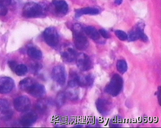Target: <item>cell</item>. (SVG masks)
<instances>
[{"label":"cell","mask_w":161,"mask_h":128,"mask_svg":"<svg viewBox=\"0 0 161 128\" xmlns=\"http://www.w3.org/2000/svg\"><path fill=\"white\" fill-rule=\"evenodd\" d=\"M116 69L121 74H124L127 72L128 70V65L125 61L124 60H119L116 63Z\"/></svg>","instance_id":"20"},{"label":"cell","mask_w":161,"mask_h":128,"mask_svg":"<svg viewBox=\"0 0 161 128\" xmlns=\"http://www.w3.org/2000/svg\"><path fill=\"white\" fill-rule=\"evenodd\" d=\"M14 72L18 76H23L26 75L28 72L27 66L23 64L18 65L14 70Z\"/></svg>","instance_id":"21"},{"label":"cell","mask_w":161,"mask_h":128,"mask_svg":"<svg viewBox=\"0 0 161 128\" xmlns=\"http://www.w3.org/2000/svg\"><path fill=\"white\" fill-rule=\"evenodd\" d=\"M66 93L61 92L58 94L56 98V103L57 106L61 107L65 103L66 99Z\"/></svg>","instance_id":"22"},{"label":"cell","mask_w":161,"mask_h":128,"mask_svg":"<svg viewBox=\"0 0 161 128\" xmlns=\"http://www.w3.org/2000/svg\"><path fill=\"white\" fill-rule=\"evenodd\" d=\"M8 65H9V68H10V69H11L12 71H13L14 72V70L16 67L18 66L17 63L15 61H9V62H8Z\"/></svg>","instance_id":"27"},{"label":"cell","mask_w":161,"mask_h":128,"mask_svg":"<svg viewBox=\"0 0 161 128\" xmlns=\"http://www.w3.org/2000/svg\"><path fill=\"white\" fill-rule=\"evenodd\" d=\"M14 106L18 112L24 113L29 111L31 106V102L27 96H21L14 99Z\"/></svg>","instance_id":"7"},{"label":"cell","mask_w":161,"mask_h":128,"mask_svg":"<svg viewBox=\"0 0 161 128\" xmlns=\"http://www.w3.org/2000/svg\"><path fill=\"white\" fill-rule=\"evenodd\" d=\"M53 5L56 12L60 14H65L68 11L67 3L64 0H53Z\"/></svg>","instance_id":"14"},{"label":"cell","mask_w":161,"mask_h":128,"mask_svg":"<svg viewBox=\"0 0 161 128\" xmlns=\"http://www.w3.org/2000/svg\"><path fill=\"white\" fill-rule=\"evenodd\" d=\"M84 31L87 36L93 40L97 41L100 38V34L95 27L88 26L84 29Z\"/></svg>","instance_id":"15"},{"label":"cell","mask_w":161,"mask_h":128,"mask_svg":"<svg viewBox=\"0 0 161 128\" xmlns=\"http://www.w3.org/2000/svg\"><path fill=\"white\" fill-rule=\"evenodd\" d=\"M73 39L75 47L78 50H86L89 42L85 33L80 24H76L73 28Z\"/></svg>","instance_id":"1"},{"label":"cell","mask_w":161,"mask_h":128,"mask_svg":"<svg viewBox=\"0 0 161 128\" xmlns=\"http://www.w3.org/2000/svg\"><path fill=\"white\" fill-rule=\"evenodd\" d=\"M75 61L78 69L81 71H88L93 67L92 59L85 53L77 54Z\"/></svg>","instance_id":"5"},{"label":"cell","mask_w":161,"mask_h":128,"mask_svg":"<svg viewBox=\"0 0 161 128\" xmlns=\"http://www.w3.org/2000/svg\"><path fill=\"white\" fill-rule=\"evenodd\" d=\"M96 106L99 113L103 115H108L112 110L111 103L103 98H99L96 101Z\"/></svg>","instance_id":"10"},{"label":"cell","mask_w":161,"mask_h":128,"mask_svg":"<svg viewBox=\"0 0 161 128\" xmlns=\"http://www.w3.org/2000/svg\"><path fill=\"white\" fill-rule=\"evenodd\" d=\"M15 82L10 77H5L0 78V93L7 94L11 92L14 88Z\"/></svg>","instance_id":"8"},{"label":"cell","mask_w":161,"mask_h":128,"mask_svg":"<svg viewBox=\"0 0 161 128\" xmlns=\"http://www.w3.org/2000/svg\"><path fill=\"white\" fill-rule=\"evenodd\" d=\"M99 12V10L96 8L88 7V8H83V9L77 10L76 11L75 16L77 17H79L83 15H96L98 14Z\"/></svg>","instance_id":"16"},{"label":"cell","mask_w":161,"mask_h":128,"mask_svg":"<svg viewBox=\"0 0 161 128\" xmlns=\"http://www.w3.org/2000/svg\"><path fill=\"white\" fill-rule=\"evenodd\" d=\"M43 12L42 6L33 2L26 3L23 7V15L26 18H35L40 17Z\"/></svg>","instance_id":"3"},{"label":"cell","mask_w":161,"mask_h":128,"mask_svg":"<svg viewBox=\"0 0 161 128\" xmlns=\"http://www.w3.org/2000/svg\"><path fill=\"white\" fill-rule=\"evenodd\" d=\"M27 93L36 98H41L46 95V90L43 85L35 82L29 88Z\"/></svg>","instance_id":"9"},{"label":"cell","mask_w":161,"mask_h":128,"mask_svg":"<svg viewBox=\"0 0 161 128\" xmlns=\"http://www.w3.org/2000/svg\"><path fill=\"white\" fill-rule=\"evenodd\" d=\"M35 82L32 79L26 77L21 80L19 82L20 89L23 91L27 92L31 86Z\"/></svg>","instance_id":"18"},{"label":"cell","mask_w":161,"mask_h":128,"mask_svg":"<svg viewBox=\"0 0 161 128\" xmlns=\"http://www.w3.org/2000/svg\"><path fill=\"white\" fill-rule=\"evenodd\" d=\"M0 106L1 107L9 108L10 104L8 101L6 99H0Z\"/></svg>","instance_id":"25"},{"label":"cell","mask_w":161,"mask_h":128,"mask_svg":"<svg viewBox=\"0 0 161 128\" xmlns=\"http://www.w3.org/2000/svg\"><path fill=\"white\" fill-rule=\"evenodd\" d=\"M27 53L30 57L38 60H40L43 57V54L41 50L36 47H30L27 50Z\"/></svg>","instance_id":"17"},{"label":"cell","mask_w":161,"mask_h":128,"mask_svg":"<svg viewBox=\"0 0 161 128\" xmlns=\"http://www.w3.org/2000/svg\"><path fill=\"white\" fill-rule=\"evenodd\" d=\"M123 84L122 77L118 74H115L112 76L109 83L106 87V92L111 96H117L121 92Z\"/></svg>","instance_id":"2"},{"label":"cell","mask_w":161,"mask_h":128,"mask_svg":"<svg viewBox=\"0 0 161 128\" xmlns=\"http://www.w3.org/2000/svg\"><path fill=\"white\" fill-rule=\"evenodd\" d=\"M11 0H0V5L7 6L11 3Z\"/></svg>","instance_id":"28"},{"label":"cell","mask_w":161,"mask_h":128,"mask_svg":"<svg viewBox=\"0 0 161 128\" xmlns=\"http://www.w3.org/2000/svg\"><path fill=\"white\" fill-rule=\"evenodd\" d=\"M123 0H115V4H117V5H119L122 3Z\"/></svg>","instance_id":"30"},{"label":"cell","mask_w":161,"mask_h":128,"mask_svg":"<svg viewBox=\"0 0 161 128\" xmlns=\"http://www.w3.org/2000/svg\"><path fill=\"white\" fill-rule=\"evenodd\" d=\"M38 119L37 114L34 112H31L22 116L20 123L22 126L28 127L32 125Z\"/></svg>","instance_id":"12"},{"label":"cell","mask_w":161,"mask_h":128,"mask_svg":"<svg viewBox=\"0 0 161 128\" xmlns=\"http://www.w3.org/2000/svg\"><path fill=\"white\" fill-rule=\"evenodd\" d=\"M61 57L64 62L67 63H72L76 60L77 54L75 49L72 47H67L61 51Z\"/></svg>","instance_id":"11"},{"label":"cell","mask_w":161,"mask_h":128,"mask_svg":"<svg viewBox=\"0 0 161 128\" xmlns=\"http://www.w3.org/2000/svg\"><path fill=\"white\" fill-rule=\"evenodd\" d=\"M99 33L103 38L108 39L110 37V35L109 32L104 29H101L99 30Z\"/></svg>","instance_id":"24"},{"label":"cell","mask_w":161,"mask_h":128,"mask_svg":"<svg viewBox=\"0 0 161 128\" xmlns=\"http://www.w3.org/2000/svg\"><path fill=\"white\" fill-rule=\"evenodd\" d=\"M8 12V9L6 6L0 5V17H3L6 15Z\"/></svg>","instance_id":"26"},{"label":"cell","mask_w":161,"mask_h":128,"mask_svg":"<svg viewBox=\"0 0 161 128\" xmlns=\"http://www.w3.org/2000/svg\"><path fill=\"white\" fill-rule=\"evenodd\" d=\"M13 114V113L11 110H9V108H0V116L3 120H8L11 119Z\"/></svg>","instance_id":"19"},{"label":"cell","mask_w":161,"mask_h":128,"mask_svg":"<svg viewBox=\"0 0 161 128\" xmlns=\"http://www.w3.org/2000/svg\"><path fill=\"white\" fill-rule=\"evenodd\" d=\"M115 34L120 41H126L128 39V36L127 35L126 33L123 31L120 30H116L115 32Z\"/></svg>","instance_id":"23"},{"label":"cell","mask_w":161,"mask_h":128,"mask_svg":"<svg viewBox=\"0 0 161 128\" xmlns=\"http://www.w3.org/2000/svg\"><path fill=\"white\" fill-rule=\"evenodd\" d=\"M52 77L56 83L60 86L65 84L67 78L65 68L62 66H56L52 70Z\"/></svg>","instance_id":"6"},{"label":"cell","mask_w":161,"mask_h":128,"mask_svg":"<svg viewBox=\"0 0 161 128\" xmlns=\"http://www.w3.org/2000/svg\"><path fill=\"white\" fill-rule=\"evenodd\" d=\"M158 98V103L161 105V87H159L157 92Z\"/></svg>","instance_id":"29"},{"label":"cell","mask_w":161,"mask_h":128,"mask_svg":"<svg viewBox=\"0 0 161 128\" xmlns=\"http://www.w3.org/2000/svg\"><path fill=\"white\" fill-rule=\"evenodd\" d=\"M128 39L130 41H135L140 39L143 42H148V37L147 35L144 33L143 29L140 27L131 32L128 37Z\"/></svg>","instance_id":"13"},{"label":"cell","mask_w":161,"mask_h":128,"mask_svg":"<svg viewBox=\"0 0 161 128\" xmlns=\"http://www.w3.org/2000/svg\"><path fill=\"white\" fill-rule=\"evenodd\" d=\"M43 36L46 43L50 47H56L59 43V35L58 31L53 27H50L45 29L43 32Z\"/></svg>","instance_id":"4"}]
</instances>
